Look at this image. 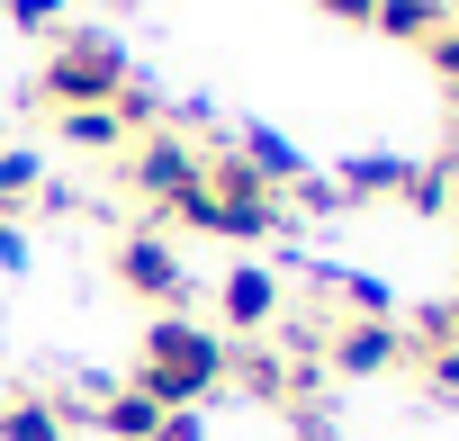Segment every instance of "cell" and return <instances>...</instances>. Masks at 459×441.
Returning <instances> with one entry per match:
<instances>
[{
	"label": "cell",
	"instance_id": "cell-9",
	"mask_svg": "<svg viewBox=\"0 0 459 441\" xmlns=\"http://www.w3.org/2000/svg\"><path fill=\"white\" fill-rule=\"evenodd\" d=\"M0 441H73L55 396H0Z\"/></svg>",
	"mask_w": 459,
	"mask_h": 441
},
{
	"label": "cell",
	"instance_id": "cell-17",
	"mask_svg": "<svg viewBox=\"0 0 459 441\" xmlns=\"http://www.w3.org/2000/svg\"><path fill=\"white\" fill-rule=\"evenodd\" d=\"M316 10H333V19H351V28H369V0H316Z\"/></svg>",
	"mask_w": 459,
	"mask_h": 441
},
{
	"label": "cell",
	"instance_id": "cell-16",
	"mask_svg": "<svg viewBox=\"0 0 459 441\" xmlns=\"http://www.w3.org/2000/svg\"><path fill=\"white\" fill-rule=\"evenodd\" d=\"M153 441H198V405H189V414H162V432H153Z\"/></svg>",
	"mask_w": 459,
	"mask_h": 441
},
{
	"label": "cell",
	"instance_id": "cell-11",
	"mask_svg": "<svg viewBox=\"0 0 459 441\" xmlns=\"http://www.w3.org/2000/svg\"><path fill=\"white\" fill-rule=\"evenodd\" d=\"M46 198V162L28 153V144H0V216H19V207H37Z\"/></svg>",
	"mask_w": 459,
	"mask_h": 441
},
{
	"label": "cell",
	"instance_id": "cell-5",
	"mask_svg": "<svg viewBox=\"0 0 459 441\" xmlns=\"http://www.w3.org/2000/svg\"><path fill=\"white\" fill-rule=\"evenodd\" d=\"M216 307H225V324H235V333H271V324L289 316V289H280L271 262H235V271L216 280Z\"/></svg>",
	"mask_w": 459,
	"mask_h": 441
},
{
	"label": "cell",
	"instance_id": "cell-15",
	"mask_svg": "<svg viewBox=\"0 0 459 441\" xmlns=\"http://www.w3.org/2000/svg\"><path fill=\"white\" fill-rule=\"evenodd\" d=\"M28 262V235H19V216H0V271H19Z\"/></svg>",
	"mask_w": 459,
	"mask_h": 441
},
{
	"label": "cell",
	"instance_id": "cell-3",
	"mask_svg": "<svg viewBox=\"0 0 459 441\" xmlns=\"http://www.w3.org/2000/svg\"><path fill=\"white\" fill-rule=\"evenodd\" d=\"M108 271H117V289H126V298H144V307H162V316H189V298H198V280H189L180 244H171V235H153V226L117 235Z\"/></svg>",
	"mask_w": 459,
	"mask_h": 441
},
{
	"label": "cell",
	"instance_id": "cell-1",
	"mask_svg": "<svg viewBox=\"0 0 459 441\" xmlns=\"http://www.w3.org/2000/svg\"><path fill=\"white\" fill-rule=\"evenodd\" d=\"M225 324H189V316H153L144 324V360H135V387L162 405V414H189L198 396L225 387Z\"/></svg>",
	"mask_w": 459,
	"mask_h": 441
},
{
	"label": "cell",
	"instance_id": "cell-10",
	"mask_svg": "<svg viewBox=\"0 0 459 441\" xmlns=\"http://www.w3.org/2000/svg\"><path fill=\"white\" fill-rule=\"evenodd\" d=\"M55 135H64L73 153H126V144H135L117 108H64V117H55Z\"/></svg>",
	"mask_w": 459,
	"mask_h": 441
},
{
	"label": "cell",
	"instance_id": "cell-12",
	"mask_svg": "<svg viewBox=\"0 0 459 441\" xmlns=\"http://www.w3.org/2000/svg\"><path fill=\"white\" fill-rule=\"evenodd\" d=\"M19 28H46V37H64V0H0Z\"/></svg>",
	"mask_w": 459,
	"mask_h": 441
},
{
	"label": "cell",
	"instance_id": "cell-13",
	"mask_svg": "<svg viewBox=\"0 0 459 441\" xmlns=\"http://www.w3.org/2000/svg\"><path fill=\"white\" fill-rule=\"evenodd\" d=\"M423 55H432V73H441V91H459V19H450V28H441V37H432Z\"/></svg>",
	"mask_w": 459,
	"mask_h": 441
},
{
	"label": "cell",
	"instance_id": "cell-2",
	"mask_svg": "<svg viewBox=\"0 0 459 441\" xmlns=\"http://www.w3.org/2000/svg\"><path fill=\"white\" fill-rule=\"evenodd\" d=\"M126 82H135V64H126L117 37H100V28H64L55 55H46V82H37V91H46L55 117H64V108H108Z\"/></svg>",
	"mask_w": 459,
	"mask_h": 441
},
{
	"label": "cell",
	"instance_id": "cell-6",
	"mask_svg": "<svg viewBox=\"0 0 459 441\" xmlns=\"http://www.w3.org/2000/svg\"><path fill=\"white\" fill-rule=\"evenodd\" d=\"M225 378H235L244 396H262V405H289L298 396V369H289V351L271 333H244L235 351H225Z\"/></svg>",
	"mask_w": 459,
	"mask_h": 441
},
{
	"label": "cell",
	"instance_id": "cell-8",
	"mask_svg": "<svg viewBox=\"0 0 459 441\" xmlns=\"http://www.w3.org/2000/svg\"><path fill=\"white\" fill-rule=\"evenodd\" d=\"M369 28L378 37H405V46H432L450 28V0H369Z\"/></svg>",
	"mask_w": 459,
	"mask_h": 441
},
{
	"label": "cell",
	"instance_id": "cell-18",
	"mask_svg": "<svg viewBox=\"0 0 459 441\" xmlns=\"http://www.w3.org/2000/svg\"><path fill=\"white\" fill-rule=\"evenodd\" d=\"M450 207H459V162H450Z\"/></svg>",
	"mask_w": 459,
	"mask_h": 441
},
{
	"label": "cell",
	"instance_id": "cell-14",
	"mask_svg": "<svg viewBox=\"0 0 459 441\" xmlns=\"http://www.w3.org/2000/svg\"><path fill=\"white\" fill-rule=\"evenodd\" d=\"M423 387H432V396H459V351H432V360H423Z\"/></svg>",
	"mask_w": 459,
	"mask_h": 441
},
{
	"label": "cell",
	"instance_id": "cell-19",
	"mask_svg": "<svg viewBox=\"0 0 459 441\" xmlns=\"http://www.w3.org/2000/svg\"><path fill=\"white\" fill-rule=\"evenodd\" d=\"M117 10H126V0H117Z\"/></svg>",
	"mask_w": 459,
	"mask_h": 441
},
{
	"label": "cell",
	"instance_id": "cell-4",
	"mask_svg": "<svg viewBox=\"0 0 459 441\" xmlns=\"http://www.w3.org/2000/svg\"><path fill=\"white\" fill-rule=\"evenodd\" d=\"M325 369H333V378H387V369H405V333H396V316H333Z\"/></svg>",
	"mask_w": 459,
	"mask_h": 441
},
{
	"label": "cell",
	"instance_id": "cell-7",
	"mask_svg": "<svg viewBox=\"0 0 459 441\" xmlns=\"http://www.w3.org/2000/svg\"><path fill=\"white\" fill-rule=\"evenodd\" d=\"M91 423H100L108 441H153V432H162V405H153V396L126 378V387H108V396L91 405Z\"/></svg>",
	"mask_w": 459,
	"mask_h": 441
}]
</instances>
